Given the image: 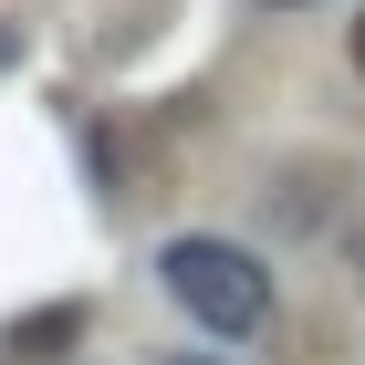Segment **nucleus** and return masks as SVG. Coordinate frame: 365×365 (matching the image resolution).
I'll use <instances>...</instances> for the list:
<instances>
[{"label":"nucleus","instance_id":"1","mask_svg":"<svg viewBox=\"0 0 365 365\" xmlns=\"http://www.w3.org/2000/svg\"><path fill=\"white\" fill-rule=\"evenodd\" d=\"M157 282H168V292L209 324V334H261V324H272V272H261L240 240L188 230V240H168V251H157Z\"/></svg>","mask_w":365,"mask_h":365},{"label":"nucleus","instance_id":"2","mask_svg":"<svg viewBox=\"0 0 365 365\" xmlns=\"http://www.w3.org/2000/svg\"><path fill=\"white\" fill-rule=\"evenodd\" d=\"M344 188H355V168H344V157H282L272 188H261V220H272L282 240H313V230H334Z\"/></svg>","mask_w":365,"mask_h":365},{"label":"nucleus","instance_id":"3","mask_svg":"<svg viewBox=\"0 0 365 365\" xmlns=\"http://www.w3.org/2000/svg\"><path fill=\"white\" fill-rule=\"evenodd\" d=\"M73 334H84V313H73V303H42V313H21V324H11V355L42 365L53 344H73Z\"/></svg>","mask_w":365,"mask_h":365},{"label":"nucleus","instance_id":"4","mask_svg":"<svg viewBox=\"0 0 365 365\" xmlns=\"http://www.w3.org/2000/svg\"><path fill=\"white\" fill-rule=\"evenodd\" d=\"M146 365H220V355H178V344H157V355H146Z\"/></svg>","mask_w":365,"mask_h":365},{"label":"nucleus","instance_id":"5","mask_svg":"<svg viewBox=\"0 0 365 365\" xmlns=\"http://www.w3.org/2000/svg\"><path fill=\"white\" fill-rule=\"evenodd\" d=\"M344 261H355V282H365V230H355V240H344Z\"/></svg>","mask_w":365,"mask_h":365},{"label":"nucleus","instance_id":"6","mask_svg":"<svg viewBox=\"0 0 365 365\" xmlns=\"http://www.w3.org/2000/svg\"><path fill=\"white\" fill-rule=\"evenodd\" d=\"M355 73H365V21H355Z\"/></svg>","mask_w":365,"mask_h":365}]
</instances>
